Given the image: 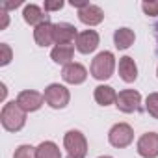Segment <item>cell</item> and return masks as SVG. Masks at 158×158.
I'll return each mask as SVG.
<instances>
[{
  "instance_id": "cell-1",
  "label": "cell",
  "mask_w": 158,
  "mask_h": 158,
  "mask_svg": "<svg viewBox=\"0 0 158 158\" xmlns=\"http://www.w3.org/2000/svg\"><path fill=\"white\" fill-rule=\"evenodd\" d=\"M0 123L8 132H19L26 125V112L17 104V101L6 102L0 112Z\"/></svg>"
},
{
  "instance_id": "cell-2",
  "label": "cell",
  "mask_w": 158,
  "mask_h": 158,
  "mask_svg": "<svg viewBox=\"0 0 158 158\" xmlns=\"http://www.w3.org/2000/svg\"><path fill=\"white\" fill-rule=\"evenodd\" d=\"M115 69V56L110 50H102L91 61V76L97 80H108Z\"/></svg>"
},
{
  "instance_id": "cell-3",
  "label": "cell",
  "mask_w": 158,
  "mask_h": 158,
  "mask_svg": "<svg viewBox=\"0 0 158 158\" xmlns=\"http://www.w3.org/2000/svg\"><path fill=\"white\" fill-rule=\"evenodd\" d=\"M63 147L67 149L69 156L84 158L88 154V139L80 130H69L63 136Z\"/></svg>"
},
{
  "instance_id": "cell-4",
  "label": "cell",
  "mask_w": 158,
  "mask_h": 158,
  "mask_svg": "<svg viewBox=\"0 0 158 158\" xmlns=\"http://www.w3.org/2000/svg\"><path fill=\"white\" fill-rule=\"evenodd\" d=\"M43 95H45V102L50 108H54V110L65 108L69 104V101H71L69 89L65 86H61V84H50V86H47Z\"/></svg>"
},
{
  "instance_id": "cell-5",
  "label": "cell",
  "mask_w": 158,
  "mask_h": 158,
  "mask_svg": "<svg viewBox=\"0 0 158 158\" xmlns=\"http://www.w3.org/2000/svg\"><path fill=\"white\" fill-rule=\"evenodd\" d=\"M132 139H134V130H132V127L127 125V123H115V125L110 128V132H108V141H110V145L115 147V149H125V147H128V145L132 143Z\"/></svg>"
},
{
  "instance_id": "cell-6",
  "label": "cell",
  "mask_w": 158,
  "mask_h": 158,
  "mask_svg": "<svg viewBox=\"0 0 158 158\" xmlns=\"http://www.w3.org/2000/svg\"><path fill=\"white\" fill-rule=\"evenodd\" d=\"M115 106L123 114H134L141 110V95L134 89H123L117 93Z\"/></svg>"
},
{
  "instance_id": "cell-7",
  "label": "cell",
  "mask_w": 158,
  "mask_h": 158,
  "mask_svg": "<svg viewBox=\"0 0 158 158\" xmlns=\"http://www.w3.org/2000/svg\"><path fill=\"white\" fill-rule=\"evenodd\" d=\"M17 104L26 112H37L43 104H45V95L39 93V91H34V89H24L17 95Z\"/></svg>"
},
{
  "instance_id": "cell-8",
  "label": "cell",
  "mask_w": 158,
  "mask_h": 158,
  "mask_svg": "<svg viewBox=\"0 0 158 158\" xmlns=\"http://www.w3.org/2000/svg\"><path fill=\"white\" fill-rule=\"evenodd\" d=\"M138 154L141 158H158V134L147 132L138 139Z\"/></svg>"
},
{
  "instance_id": "cell-9",
  "label": "cell",
  "mask_w": 158,
  "mask_h": 158,
  "mask_svg": "<svg viewBox=\"0 0 158 158\" xmlns=\"http://www.w3.org/2000/svg\"><path fill=\"white\" fill-rule=\"evenodd\" d=\"M61 78L67 82V84H73V86H78V84H82L86 82V78H88V69L82 65V63H69L63 67L61 71Z\"/></svg>"
},
{
  "instance_id": "cell-10",
  "label": "cell",
  "mask_w": 158,
  "mask_h": 158,
  "mask_svg": "<svg viewBox=\"0 0 158 158\" xmlns=\"http://www.w3.org/2000/svg\"><path fill=\"white\" fill-rule=\"evenodd\" d=\"M99 41H101V37L95 30H84L78 34L74 43H76V50L80 54H91L99 47Z\"/></svg>"
},
{
  "instance_id": "cell-11",
  "label": "cell",
  "mask_w": 158,
  "mask_h": 158,
  "mask_svg": "<svg viewBox=\"0 0 158 158\" xmlns=\"http://www.w3.org/2000/svg\"><path fill=\"white\" fill-rule=\"evenodd\" d=\"M78 32L69 23H56L54 24V43L56 45H73L76 41Z\"/></svg>"
},
{
  "instance_id": "cell-12",
  "label": "cell",
  "mask_w": 158,
  "mask_h": 158,
  "mask_svg": "<svg viewBox=\"0 0 158 158\" xmlns=\"http://www.w3.org/2000/svg\"><path fill=\"white\" fill-rule=\"evenodd\" d=\"M78 19L80 23H84L86 26H97L104 21V11L97 6V4H88L84 10L78 11Z\"/></svg>"
},
{
  "instance_id": "cell-13",
  "label": "cell",
  "mask_w": 158,
  "mask_h": 158,
  "mask_svg": "<svg viewBox=\"0 0 158 158\" xmlns=\"http://www.w3.org/2000/svg\"><path fill=\"white\" fill-rule=\"evenodd\" d=\"M47 11H43L39 6H35V4H26L24 6V10H23V19H24V23L26 24H30V26H39V24H43V23H47L48 21V15H45Z\"/></svg>"
},
{
  "instance_id": "cell-14",
  "label": "cell",
  "mask_w": 158,
  "mask_h": 158,
  "mask_svg": "<svg viewBox=\"0 0 158 158\" xmlns=\"http://www.w3.org/2000/svg\"><path fill=\"white\" fill-rule=\"evenodd\" d=\"M34 39H35V43H37L39 47H48V45H52V43H54V24H52L50 21H47V23L35 26V30H34Z\"/></svg>"
},
{
  "instance_id": "cell-15",
  "label": "cell",
  "mask_w": 158,
  "mask_h": 158,
  "mask_svg": "<svg viewBox=\"0 0 158 158\" xmlns=\"http://www.w3.org/2000/svg\"><path fill=\"white\" fill-rule=\"evenodd\" d=\"M119 76H121V80L127 82V84L134 82L138 78V65H136V61L130 56H123L119 60Z\"/></svg>"
},
{
  "instance_id": "cell-16",
  "label": "cell",
  "mask_w": 158,
  "mask_h": 158,
  "mask_svg": "<svg viewBox=\"0 0 158 158\" xmlns=\"http://www.w3.org/2000/svg\"><path fill=\"white\" fill-rule=\"evenodd\" d=\"M73 56H74V47L73 45H56L52 48V52H50V58L54 60V63L63 65V67L69 65V63H73L71 61Z\"/></svg>"
},
{
  "instance_id": "cell-17",
  "label": "cell",
  "mask_w": 158,
  "mask_h": 158,
  "mask_svg": "<svg viewBox=\"0 0 158 158\" xmlns=\"http://www.w3.org/2000/svg\"><path fill=\"white\" fill-rule=\"evenodd\" d=\"M93 97H95L97 104H101V106H110V104L115 102L117 93H115V89H114L112 86H104V84H101V86L95 88Z\"/></svg>"
},
{
  "instance_id": "cell-18",
  "label": "cell",
  "mask_w": 158,
  "mask_h": 158,
  "mask_svg": "<svg viewBox=\"0 0 158 158\" xmlns=\"http://www.w3.org/2000/svg\"><path fill=\"white\" fill-rule=\"evenodd\" d=\"M136 41V34L130 28H117L114 32V43L119 50H127Z\"/></svg>"
},
{
  "instance_id": "cell-19",
  "label": "cell",
  "mask_w": 158,
  "mask_h": 158,
  "mask_svg": "<svg viewBox=\"0 0 158 158\" xmlns=\"http://www.w3.org/2000/svg\"><path fill=\"white\" fill-rule=\"evenodd\" d=\"M35 149L37 158H61V151L54 141H41Z\"/></svg>"
},
{
  "instance_id": "cell-20",
  "label": "cell",
  "mask_w": 158,
  "mask_h": 158,
  "mask_svg": "<svg viewBox=\"0 0 158 158\" xmlns=\"http://www.w3.org/2000/svg\"><path fill=\"white\" fill-rule=\"evenodd\" d=\"M13 158H37V149L32 145H19L15 149Z\"/></svg>"
},
{
  "instance_id": "cell-21",
  "label": "cell",
  "mask_w": 158,
  "mask_h": 158,
  "mask_svg": "<svg viewBox=\"0 0 158 158\" xmlns=\"http://www.w3.org/2000/svg\"><path fill=\"white\" fill-rule=\"evenodd\" d=\"M145 108H147L149 115H152L154 119H158V93H151L145 99Z\"/></svg>"
},
{
  "instance_id": "cell-22",
  "label": "cell",
  "mask_w": 158,
  "mask_h": 158,
  "mask_svg": "<svg viewBox=\"0 0 158 158\" xmlns=\"http://www.w3.org/2000/svg\"><path fill=\"white\" fill-rule=\"evenodd\" d=\"M13 58V52H11V47L8 43H0V65L6 67Z\"/></svg>"
},
{
  "instance_id": "cell-23",
  "label": "cell",
  "mask_w": 158,
  "mask_h": 158,
  "mask_svg": "<svg viewBox=\"0 0 158 158\" xmlns=\"http://www.w3.org/2000/svg\"><path fill=\"white\" fill-rule=\"evenodd\" d=\"M141 10H143L145 15H149V17H156V15H158V0L141 2Z\"/></svg>"
},
{
  "instance_id": "cell-24",
  "label": "cell",
  "mask_w": 158,
  "mask_h": 158,
  "mask_svg": "<svg viewBox=\"0 0 158 158\" xmlns=\"http://www.w3.org/2000/svg\"><path fill=\"white\" fill-rule=\"evenodd\" d=\"M63 8V0H47L45 2V11H60Z\"/></svg>"
},
{
  "instance_id": "cell-25",
  "label": "cell",
  "mask_w": 158,
  "mask_h": 158,
  "mask_svg": "<svg viewBox=\"0 0 158 158\" xmlns=\"http://www.w3.org/2000/svg\"><path fill=\"white\" fill-rule=\"evenodd\" d=\"M8 24H10V15L6 10H2V24H0V30H6Z\"/></svg>"
},
{
  "instance_id": "cell-26",
  "label": "cell",
  "mask_w": 158,
  "mask_h": 158,
  "mask_svg": "<svg viewBox=\"0 0 158 158\" xmlns=\"http://www.w3.org/2000/svg\"><path fill=\"white\" fill-rule=\"evenodd\" d=\"M0 89H2V91H0V101H6V95H8V89H6V84L2 82V84H0Z\"/></svg>"
},
{
  "instance_id": "cell-27",
  "label": "cell",
  "mask_w": 158,
  "mask_h": 158,
  "mask_svg": "<svg viewBox=\"0 0 158 158\" xmlns=\"http://www.w3.org/2000/svg\"><path fill=\"white\" fill-rule=\"evenodd\" d=\"M154 28H156V43H158V23H156V26H154Z\"/></svg>"
},
{
  "instance_id": "cell-28",
  "label": "cell",
  "mask_w": 158,
  "mask_h": 158,
  "mask_svg": "<svg viewBox=\"0 0 158 158\" xmlns=\"http://www.w3.org/2000/svg\"><path fill=\"white\" fill-rule=\"evenodd\" d=\"M99 158H112V156H99Z\"/></svg>"
},
{
  "instance_id": "cell-29",
  "label": "cell",
  "mask_w": 158,
  "mask_h": 158,
  "mask_svg": "<svg viewBox=\"0 0 158 158\" xmlns=\"http://www.w3.org/2000/svg\"><path fill=\"white\" fill-rule=\"evenodd\" d=\"M67 158H74V156H67Z\"/></svg>"
},
{
  "instance_id": "cell-30",
  "label": "cell",
  "mask_w": 158,
  "mask_h": 158,
  "mask_svg": "<svg viewBox=\"0 0 158 158\" xmlns=\"http://www.w3.org/2000/svg\"><path fill=\"white\" fill-rule=\"evenodd\" d=\"M156 74H158V69H156Z\"/></svg>"
}]
</instances>
